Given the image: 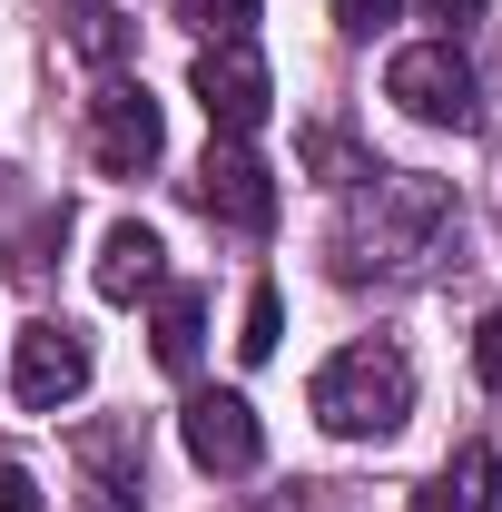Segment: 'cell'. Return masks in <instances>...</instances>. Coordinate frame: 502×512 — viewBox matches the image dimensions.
<instances>
[{"label":"cell","mask_w":502,"mask_h":512,"mask_svg":"<svg viewBox=\"0 0 502 512\" xmlns=\"http://www.w3.org/2000/svg\"><path fill=\"white\" fill-rule=\"evenodd\" d=\"M463 237V207L443 178L424 168H365L355 188H345V227H335V276L345 286H365V276H424L443 266Z\"/></svg>","instance_id":"1"},{"label":"cell","mask_w":502,"mask_h":512,"mask_svg":"<svg viewBox=\"0 0 502 512\" xmlns=\"http://www.w3.org/2000/svg\"><path fill=\"white\" fill-rule=\"evenodd\" d=\"M315 424L335 434V444H384V434H404V414H414V365H404V345H345V355H325L315 365Z\"/></svg>","instance_id":"2"},{"label":"cell","mask_w":502,"mask_h":512,"mask_svg":"<svg viewBox=\"0 0 502 512\" xmlns=\"http://www.w3.org/2000/svg\"><path fill=\"white\" fill-rule=\"evenodd\" d=\"M384 99H394L404 119H424V128H473L483 79H473V60H463L453 40H414V50L384 60Z\"/></svg>","instance_id":"3"},{"label":"cell","mask_w":502,"mask_h":512,"mask_svg":"<svg viewBox=\"0 0 502 512\" xmlns=\"http://www.w3.org/2000/svg\"><path fill=\"white\" fill-rule=\"evenodd\" d=\"M158 148H168V119H158L148 79L109 69V79L89 89V158H99V178H148Z\"/></svg>","instance_id":"4"},{"label":"cell","mask_w":502,"mask_h":512,"mask_svg":"<svg viewBox=\"0 0 502 512\" xmlns=\"http://www.w3.org/2000/svg\"><path fill=\"white\" fill-rule=\"evenodd\" d=\"M10 394H20V414H60V404H79L89 394V335L60 316L20 325L10 335Z\"/></svg>","instance_id":"5"},{"label":"cell","mask_w":502,"mask_h":512,"mask_svg":"<svg viewBox=\"0 0 502 512\" xmlns=\"http://www.w3.org/2000/svg\"><path fill=\"white\" fill-rule=\"evenodd\" d=\"M197 109L217 138H256L276 109V69L256 60V40H207L197 50Z\"/></svg>","instance_id":"6"},{"label":"cell","mask_w":502,"mask_h":512,"mask_svg":"<svg viewBox=\"0 0 502 512\" xmlns=\"http://www.w3.org/2000/svg\"><path fill=\"white\" fill-rule=\"evenodd\" d=\"M188 197L217 217V227H237V237H256V227H276V178H266V158H256L247 138H217L207 158H197Z\"/></svg>","instance_id":"7"},{"label":"cell","mask_w":502,"mask_h":512,"mask_svg":"<svg viewBox=\"0 0 502 512\" xmlns=\"http://www.w3.org/2000/svg\"><path fill=\"white\" fill-rule=\"evenodd\" d=\"M178 434H188V463H197V473H256V463H266V434H256V404H247V394H188Z\"/></svg>","instance_id":"8"},{"label":"cell","mask_w":502,"mask_h":512,"mask_svg":"<svg viewBox=\"0 0 502 512\" xmlns=\"http://www.w3.org/2000/svg\"><path fill=\"white\" fill-rule=\"evenodd\" d=\"M158 286H168L158 227H138V217L109 227V237H99V296H109V306H138V296H158Z\"/></svg>","instance_id":"9"},{"label":"cell","mask_w":502,"mask_h":512,"mask_svg":"<svg viewBox=\"0 0 502 512\" xmlns=\"http://www.w3.org/2000/svg\"><path fill=\"white\" fill-rule=\"evenodd\" d=\"M79 473H89V512H128L138 473H148V444L128 424H99V434H79Z\"/></svg>","instance_id":"10"},{"label":"cell","mask_w":502,"mask_h":512,"mask_svg":"<svg viewBox=\"0 0 502 512\" xmlns=\"http://www.w3.org/2000/svg\"><path fill=\"white\" fill-rule=\"evenodd\" d=\"M414 512H502V453L493 444H463L434 483L414 493Z\"/></svg>","instance_id":"11"},{"label":"cell","mask_w":502,"mask_h":512,"mask_svg":"<svg viewBox=\"0 0 502 512\" xmlns=\"http://www.w3.org/2000/svg\"><path fill=\"white\" fill-rule=\"evenodd\" d=\"M197 345H207V296L197 286H158V365L197 375Z\"/></svg>","instance_id":"12"},{"label":"cell","mask_w":502,"mask_h":512,"mask_svg":"<svg viewBox=\"0 0 502 512\" xmlns=\"http://www.w3.org/2000/svg\"><path fill=\"white\" fill-rule=\"evenodd\" d=\"M276 335H286V296H276V286H256V296H247V335H237V355H247V365H266V355H276Z\"/></svg>","instance_id":"13"},{"label":"cell","mask_w":502,"mask_h":512,"mask_svg":"<svg viewBox=\"0 0 502 512\" xmlns=\"http://www.w3.org/2000/svg\"><path fill=\"white\" fill-rule=\"evenodd\" d=\"M178 20H188L197 40H247L256 0H178Z\"/></svg>","instance_id":"14"},{"label":"cell","mask_w":502,"mask_h":512,"mask_svg":"<svg viewBox=\"0 0 502 512\" xmlns=\"http://www.w3.org/2000/svg\"><path fill=\"white\" fill-rule=\"evenodd\" d=\"M473 375H483V384L502 394V306H493L483 325H473Z\"/></svg>","instance_id":"15"},{"label":"cell","mask_w":502,"mask_h":512,"mask_svg":"<svg viewBox=\"0 0 502 512\" xmlns=\"http://www.w3.org/2000/svg\"><path fill=\"white\" fill-rule=\"evenodd\" d=\"M404 0H335V30H355V40H375L384 20H394Z\"/></svg>","instance_id":"16"},{"label":"cell","mask_w":502,"mask_h":512,"mask_svg":"<svg viewBox=\"0 0 502 512\" xmlns=\"http://www.w3.org/2000/svg\"><path fill=\"white\" fill-rule=\"evenodd\" d=\"M0 512H40V483H30L20 463H0Z\"/></svg>","instance_id":"17"},{"label":"cell","mask_w":502,"mask_h":512,"mask_svg":"<svg viewBox=\"0 0 502 512\" xmlns=\"http://www.w3.org/2000/svg\"><path fill=\"white\" fill-rule=\"evenodd\" d=\"M424 10H434V20H483L493 0H424Z\"/></svg>","instance_id":"18"}]
</instances>
